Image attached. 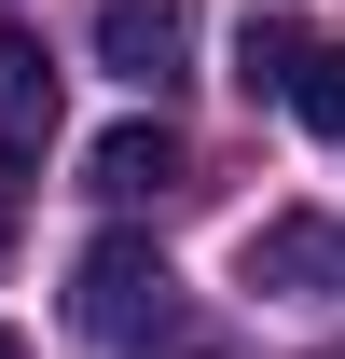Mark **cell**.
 Returning <instances> with one entry per match:
<instances>
[{
    "label": "cell",
    "mask_w": 345,
    "mask_h": 359,
    "mask_svg": "<svg viewBox=\"0 0 345 359\" xmlns=\"http://www.w3.org/2000/svg\"><path fill=\"white\" fill-rule=\"evenodd\" d=\"M166 249L152 235H97L83 263H69V332L83 346H138V332H166Z\"/></svg>",
    "instance_id": "cell-1"
},
{
    "label": "cell",
    "mask_w": 345,
    "mask_h": 359,
    "mask_svg": "<svg viewBox=\"0 0 345 359\" xmlns=\"http://www.w3.org/2000/svg\"><path fill=\"white\" fill-rule=\"evenodd\" d=\"M97 69L138 97H180L194 83V0H97Z\"/></svg>",
    "instance_id": "cell-2"
},
{
    "label": "cell",
    "mask_w": 345,
    "mask_h": 359,
    "mask_svg": "<svg viewBox=\"0 0 345 359\" xmlns=\"http://www.w3.org/2000/svg\"><path fill=\"white\" fill-rule=\"evenodd\" d=\"M235 263H249V290H276V304H345V235L332 222H262Z\"/></svg>",
    "instance_id": "cell-3"
},
{
    "label": "cell",
    "mask_w": 345,
    "mask_h": 359,
    "mask_svg": "<svg viewBox=\"0 0 345 359\" xmlns=\"http://www.w3.org/2000/svg\"><path fill=\"white\" fill-rule=\"evenodd\" d=\"M83 180L111 194V208H152V194L180 180V125H166V111H138V125H111V138L83 152Z\"/></svg>",
    "instance_id": "cell-4"
},
{
    "label": "cell",
    "mask_w": 345,
    "mask_h": 359,
    "mask_svg": "<svg viewBox=\"0 0 345 359\" xmlns=\"http://www.w3.org/2000/svg\"><path fill=\"white\" fill-rule=\"evenodd\" d=\"M42 138H55V55L28 42V28H0V152L28 166Z\"/></svg>",
    "instance_id": "cell-5"
},
{
    "label": "cell",
    "mask_w": 345,
    "mask_h": 359,
    "mask_svg": "<svg viewBox=\"0 0 345 359\" xmlns=\"http://www.w3.org/2000/svg\"><path fill=\"white\" fill-rule=\"evenodd\" d=\"M290 125L345 152V42H304V69H290Z\"/></svg>",
    "instance_id": "cell-6"
},
{
    "label": "cell",
    "mask_w": 345,
    "mask_h": 359,
    "mask_svg": "<svg viewBox=\"0 0 345 359\" xmlns=\"http://www.w3.org/2000/svg\"><path fill=\"white\" fill-rule=\"evenodd\" d=\"M290 69H304V28H290V14H249V42H235V83H249V97H290Z\"/></svg>",
    "instance_id": "cell-7"
},
{
    "label": "cell",
    "mask_w": 345,
    "mask_h": 359,
    "mask_svg": "<svg viewBox=\"0 0 345 359\" xmlns=\"http://www.w3.org/2000/svg\"><path fill=\"white\" fill-rule=\"evenodd\" d=\"M14 208H28V166L0 152V249H14Z\"/></svg>",
    "instance_id": "cell-8"
},
{
    "label": "cell",
    "mask_w": 345,
    "mask_h": 359,
    "mask_svg": "<svg viewBox=\"0 0 345 359\" xmlns=\"http://www.w3.org/2000/svg\"><path fill=\"white\" fill-rule=\"evenodd\" d=\"M138 359H221V346H208V332H152Z\"/></svg>",
    "instance_id": "cell-9"
},
{
    "label": "cell",
    "mask_w": 345,
    "mask_h": 359,
    "mask_svg": "<svg viewBox=\"0 0 345 359\" xmlns=\"http://www.w3.org/2000/svg\"><path fill=\"white\" fill-rule=\"evenodd\" d=\"M0 359H28V346H14V332H0Z\"/></svg>",
    "instance_id": "cell-10"
}]
</instances>
